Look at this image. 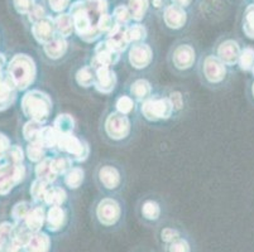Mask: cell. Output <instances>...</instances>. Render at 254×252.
Masks as SVG:
<instances>
[{"label":"cell","instance_id":"obj_56","mask_svg":"<svg viewBox=\"0 0 254 252\" xmlns=\"http://www.w3.org/2000/svg\"><path fill=\"white\" fill-rule=\"evenodd\" d=\"M6 66V59H5V55L3 53H0V72L4 71V67Z\"/></svg>","mask_w":254,"mask_h":252},{"label":"cell","instance_id":"obj_21","mask_svg":"<svg viewBox=\"0 0 254 252\" xmlns=\"http://www.w3.org/2000/svg\"><path fill=\"white\" fill-rule=\"evenodd\" d=\"M43 53L51 61H59L68 50V42L66 38L56 36L51 42L42 46Z\"/></svg>","mask_w":254,"mask_h":252},{"label":"cell","instance_id":"obj_30","mask_svg":"<svg viewBox=\"0 0 254 252\" xmlns=\"http://www.w3.org/2000/svg\"><path fill=\"white\" fill-rule=\"evenodd\" d=\"M126 36L129 45H138L143 43L148 37V31L142 23H131L126 28Z\"/></svg>","mask_w":254,"mask_h":252},{"label":"cell","instance_id":"obj_39","mask_svg":"<svg viewBox=\"0 0 254 252\" xmlns=\"http://www.w3.org/2000/svg\"><path fill=\"white\" fill-rule=\"evenodd\" d=\"M115 111L119 114L123 115H130L135 108V101L131 99V96H127V95H122L115 100Z\"/></svg>","mask_w":254,"mask_h":252},{"label":"cell","instance_id":"obj_24","mask_svg":"<svg viewBox=\"0 0 254 252\" xmlns=\"http://www.w3.org/2000/svg\"><path fill=\"white\" fill-rule=\"evenodd\" d=\"M105 39L117 52L122 53V54H123L127 50H129V46H130L126 36V28L120 27V25L118 24L113 28L109 33L106 34Z\"/></svg>","mask_w":254,"mask_h":252},{"label":"cell","instance_id":"obj_40","mask_svg":"<svg viewBox=\"0 0 254 252\" xmlns=\"http://www.w3.org/2000/svg\"><path fill=\"white\" fill-rule=\"evenodd\" d=\"M51 184L45 183V182H41V180L36 179L33 183L31 184V188H29V193H31L32 200L36 203H43L45 202L46 193H47L48 188H50Z\"/></svg>","mask_w":254,"mask_h":252},{"label":"cell","instance_id":"obj_10","mask_svg":"<svg viewBox=\"0 0 254 252\" xmlns=\"http://www.w3.org/2000/svg\"><path fill=\"white\" fill-rule=\"evenodd\" d=\"M171 63L179 71H187L195 64L196 50L192 45L186 42H179L171 50Z\"/></svg>","mask_w":254,"mask_h":252},{"label":"cell","instance_id":"obj_1","mask_svg":"<svg viewBox=\"0 0 254 252\" xmlns=\"http://www.w3.org/2000/svg\"><path fill=\"white\" fill-rule=\"evenodd\" d=\"M109 13L108 0H75L68 9L75 25V34L85 43H94L103 37L98 23L101 15Z\"/></svg>","mask_w":254,"mask_h":252},{"label":"cell","instance_id":"obj_3","mask_svg":"<svg viewBox=\"0 0 254 252\" xmlns=\"http://www.w3.org/2000/svg\"><path fill=\"white\" fill-rule=\"evenodd\" d=\"M6 73L18 91H24L36 80L37 67L28 54H15L6 66Z\"/></svg>","mask_w":254,"mask_h":252},{"label":"cell","instance_id":"obj_28","mask_svg":"<svg viewBox=\"0 0 254 252\" xmlns=\"http://www.w3.org/2000/svg\"><path fill=\"white\" fill-rule=\"evenodd\" d=\"M126 4L130 11L131 20L142 23L151 10V0H126Z\"/></svg>","mask_w":254,"mask_h":252},{"label":"cell","instance_id":"obj_55","mask_svg":"<svg viewBox=\"0 0 254 252\" xmlns=\"http://www.w3.org/2000/svg\"><path fill=\"white\" fill-rule=\"evenodd\" d=\"M10 239L5 237V236H0V252H6V247H8Z\"/></svg>","mask_w":254,"mask_h":252},{"label":"cell","instance_id":"obj_23","mask_svg":"<svg viewBox=\"0 0 254 252\" xmlns=\"http://www.w3.org/2000/svg\"><path fill=\"white\" fill-rule=\"evenodd\" d=\"M139 214L143 221L149 225H154L159 222L162 217V207L157 201L145 200L139 207Z\"/></svg>","mask_w":254,"mask_h":252},{"label":"cell","instance_id":"obj_47","mask_svg":"<svg viewBox=\"0 0 254 252\" xmlns=\"http://www.w3.org/2000/svg\"><path fill=\"white\" fill-rule=\"evenodd\" d=\"M46 3H47V6L51 13L57 15V14L68 11L71 4H72V0H46Z\"/></svg>","mask_w":254,"mask_h":252},{"label":"cell","instance_id":"obj_51","mask_svg":"<svg viewBox=\"0 0 254 252\" xmlns=\"http://www.w3.org/2000/svg\"><path fill=\"white\" fill-rule=\"evenodd\" d=\"M10 147V140L4 134H0V159L5 156L6 150Z\"/></svg>","mask_w":254,"mask_h":252},{"label":"cell","instance_id":"obj_36","mask_svg":"<svg viewBox=\"0 0 254 252\" xmlns=\"http://www.w3.org/2000/svg\"><path fill=\"white\" fill-rule=\"evenodd\" d=\"M112 17L118 25L124 28H127L129 24H131V22H133V20H131L130 11H129L128 6L124 3L117 4V5L114 6V9H113L112 11Z\"/></svg>","mask_w":254,"mask_h":252},{"label":"cell","instance_id":"obj_45","mask_svg":"<svg viewBox=\"0 0 254 252\" xmlns=\"http://www.w3.org/2000/svg\"><path fill=\"white\" fill-rule=\"evenodd\" d=\"M73 160L67 155L57 156V158H53V168L56 170V173L59 175H64L68 170L72 168Z\"/></svg>","mask_w":254,"mask_h":252},{"label":"cell","instance_id":"obj_53","mask_svg":"<svg viewBox=\"0 0 254 252\" xmlns=\"http://www.w3.org/2000/svg\"><path fill=\"white\" fill-rule=\"evenodd\" d=\"M168 1L172 4H176V5L181 6V8L186 9V10L193 4V0H168Z\"/></svg>","mask_w":254,"mask_h":252},{"label":"cell","instance_id":"obj_19","mask_svg":"<svg viewBox=\"0 0 254 252\" xmlns=\"http://www.w3.org/2000/svg\"><path fill=\"white\" fill-rule=\"evenodd\" d=\"M98 180L106 191H117L122 184V174L113 165H103L98 170Z\"/></svg>","mask_w":254,"mask_h":252},{"label":"cell","instance_id":"obj_11","mask_svg":"<svg viewBox=\"0 0 254 252\" xmlns=\"http://www.w3.org/2000/svg\"><path fill=\"white\" fill-rule=\"evenodd\" d=\"M122 53L117 52L112 46L108 43L106 39L99 41L94 50V55L91 58V67L94 69L99 67H112L115 66L120 61Z\"/></svg>","mask_w":254,"mask_h":252},{"label":"cell","instance_id":"obj_9","mask_svg":"<svg viewBox=\"0 0 254 252\" xmlns=\"http://www.w3.org/2000/svg\"><path fill=\"white\" fill-rule=\"evenodd\" d=\"M226 67L215 54H207L201 61V75L206 83L216 86L225 81L228 76Z\"/></svg>","mask_w":254,"mask_h":252},{"label":"cell","instance_id":"obj_54","mask_svg":"<svg viewBox=\"0 0 254 252\" xmlns=\"http://www.w3.org/2000/svg\"><path fill=\"white\" fill-rule=\"evenodd\" d=\"M167 1L166 0H151V6L154 10H163V8L166 6Z\"/></svg>","mask_w":254,"mask_h":252},{"label":"cell","instance_id":"obj_14","mask_svg":"<svg viewBox=\"0 0 254 252\" xmlns=\"http://www.w3.org/2000/svg\"><path fill=\"white\" fill-rule=\"evenodd\" d=\"M153 61V50L147 43L131 45L128 50V62L134 69H145Z\"/></svg>","mask_w":254,"mask_h":252},{"label":"cell","instance_id":"obj_42","mask_svg":"<svg viewBox=\"0 0 254 252\" xmlns=\"http://www.w3.org/2000/svg\"><path fill=\"white\" fill-rule=\"evenodd\" d=\"M184 233L182 231H180L176 227H162L158 232V240L159 242L163 245V247H166L167 245H170L171 242H173L175 240L182 237Z\"/></svg>","mask_w":254,"mask_h":252},{"label":"cell","instance_id":"obj_59","mask_svg":"<svg viewBox=\"0 0 254 252\" xmlns=\"http://www.w3.org/2000/svg\"><path fill=\"white\" fill-rule=\"evenodd\" d=\"M252 75H253V76H254V68H253V71H252Z\"/></svg>","mask_w":254,"mask_h":252},{"label":"cell","instance_id":"obj_26","mask_svg":"<svg viewBox=\"0 0 254 252\" xmlns=\"http://www.w3.org/2000/svg\"><path fill=\"white\" fill-rule=\"evenodd\" d=\"M152 91H153V89H152L151 82L145 78H137L131 82L130 87H129L131 99L140 103L152 97Z\"/></svg>","mask_w":254,"mask_h":252},{"label":"cell","instance_id":"obj_27","mask_svg":"<svg viewBox=\"0 0 254 252\" xmlns=\"http://www.w3.org/2000/svg\"><path fill=\"white\" fill-rule=\"evenodd\" d=\"M53 22L56 28V34L59 37L68 39L72 34H75V25L68 11L53 15Z\"/></svg>","mask_w":254,"mask_h":252},{"label":"cell","instance_id":"obj_41","mask_svg":"<svg viewBox=\"0 0 254 252\" xmlns=\"http://www.w3.org/2000/svg\"><path fill=\"white\" fill-rule=\"evenodd\" d=\"M32 207H33L32 203L27 202V201H22V202H18L17 204H14V207L11 208V218H13L14 223L24 222L25 217L29 213Z\"/></svg>","mask_w":254,"mask_h":252},{"label":"cell","instance_id":"obj_58","mask_svg":"<svg viewBox=\"0 0 254 252\" xmlns=\"http://www.w3.org/2000/svg\"><path fill=\"white\" fill-rule=\"evenodd\" d=\"M233 1H244V0H233Z\"/></svg>","mask_w":254,"mask_h":252},{"label":"cell","instance_id":"obj_52","mask_svg":"<svg viewBox=\"0 0 254 252\" xmlns=\"http://www.w3.org/2000/svg\"><path fill=\"white\" fill-rule=\"evenodd\" d=\"M6 252H24V247H23V245L18 244L17 241L10 240L8 247H6Z\"/></svg>","mask_w":254,"mask_h":252},{"label":"cell","instance_id":"obj_48","mask_svg":"<svg viewBox=\"0 0 254 252\" xmlns=\"http://www.w3.org/2000/svg\"><path fill=\"white\" fill-rule=\"evenodd\" d=\"M37 4V0H11V5L14 8L19 15H24L27 17L29 11L34 8Z\"/></svg>","mask_w":254,"mask_h":252},{"label":"cell","instance_id":"obj_20","mask_svg":"<svg viewBox=\"0 0 254 252\" xmlns=\"http://www.w3.org/2000/svg\"><path fill=\"white\" fill-rule=\"evenodd\" d=\"M52 251V239L48 232H33L24 245V252H51Z\"/></svg>","mask_w":254,"mask_h":252},{"label":"cell","instance_id":"obj_37","mask_svg":"<svg viewBox=\"0 0 254 252\" xmlns=\"http://www.w3.org/2000/svg\"><path fill=\"white\" fill-rule=\"evenodd\" d=\"M238 66L243 72H252L254 68V48L251 46L242 48Z\"/></svg>","mask_w":254,"mask_h":252},{"label":"cell","instance_id":"obj_2","mask_svg":"<svg viewBox=\"0 0 254 252\" xmlns=\"http://www.w3.org/2000/svg\"><path fill=\"white\" fill-rule=\"evenodd\" d=\"M20 108L27 119L45 124L50 119L53 110V102L50 95L41 90H31L20 101Z\"/></svg>","mask_w":254,"mask_h":252},{"label":"cell","instance_id":"obj_35","mask_svg":"<svg viewBox=\"0 0 254 252\" xmlns=\"http://www.w3.org/2000/svg\"><path fill=\"white\" fill-rule=\"evenodd\" d=\"M76 83L82 89H89L95 83V69L91 66H84L75 75Z\"/></svg>","mask_w":254,"mask_h":252},{"label":"cell","instance_id":"obj_22","mask_svg":"<svg viewBox=\"0 0 254 252\" xmlns=\"http://www.w3.org/2000/svg\"><path fill=\"white\" fill-rule=\"evenodd\" d=\"M46 214H47L46 208L41 204H37L32 207L23 223L31 232H39L46 225Z\"/></svg>","mask_w":254,"mask_h":252},{"label":"cell","instance_id":"obj_25","mask_svg":"<svg viewBox=\"0 0 254 252\" xmlns=\"http://www.w3.org/2000/svg\"><path fill=\"white\" fill-rule=\"evenodd\" d=\"M34 175H36V179L47 184H52L53 182H56L59 174L53 168V158L46 156L42 161L37 163L36 168H34Z\"/></svg>","mask_w":254,"mask_h":252},{"label":"cell","instance_id":"obj_6","mask_svg":"<svg viewBox=\"0 0 254 252\" xmlns=\"http://www.w3.org/2000/svg\"><path fill=\"white\" fill-rule=\"evenodd\" d=\"M57 150L64 155H67L76 163H84L90 155V147L85 140L72 134L60 135Z\"/></svg>","mask_w":254,"mask_h":252},{"label":"cell","instance_id":"obj_5","mask_svg":"<svg viewBox=\"0 0 254 252\" xmlns=\"http://www.w3.org/2000/svg\"><path fill=\"white\" fill-rule=\"evenodd\" d=\"M175 112L168 97H149L140 103V114L147 121L159 122L171 119Z\"/></svg>","mask_w":254,"mask_h":252},{"label":"cell","instance_id":"obj_46","mask_svg":"<svg viewBox=\"0 0 254 252\" xmlns=\"http://www.w3.org/2000/svg\"><path fill=\"white\" fill-rule=\"evenodd\" d=\"M4 158L6 159V163L23 164V160H24V151H23V149L19 145H10L9 149L6 150Z\"/></svg>","mask_w":254,"mask_h":252},{"label":"cell","instance_id":"obj_43","mask_svg":"<svg viewBox=\"0 0 254 252\" xmlns=\"http://www.w3.org/2000/svg\"><path fill=\"white\" fill-rule=\"evenodd\" d=\"M46 151H47V149H45L38 143H28V147L25 149V154H27V156H28L32 163L42 161L46 158Z\"/></svg>","mask_w":254,"mask_h":252},{"label":"cell","instance_id":"obj_38","mask_svg":"<svg viewBox=\"0 0 254 252\" xmlns=\"http://www.w3.org/2000/svg\"><path fill=\"white\" fill-rule=\"evenodd\" d=\"M45 126L43 124L33 120H28L23 126V136L28 143H38L39 133Z\"/></svg>","mask_w":254,"mask_h":252},{"label":"cell","instance_id":"obj_31","mask_svg":"<svg viewBox=\"0 0 254 252\" xmlns=\"http://www.w3.org/2000/svg\"><path fill=\"white\" fill-rule=\"evenodd\" d=\"M60 134L55 130L53 126H43L39 133L38 144L42 145L47 150H57Z\"/></svg>","mask_w":254,"mask_h":252},{"label":"cell","instance_id":"obj_32","mask_svg":"<svg viewBox=\"0 0 254 252\" xmlns=\"http://www.w3.org/2000/svg\"><path fill=\"white\" fill-rule=\"evenodd\" d=\"M67 201V193L62 187H51L48 188L47 193H46L45 202L43 204L48 205V207H55V205H62Z\"/></svg>","mask_w":254,"mask_h":252},{"label":"cell","instance_id":"obj_34","mask_svg":"<svg viewBox=\"0 0 254 252\" xmlns=\"http://www.w3.org/2000/svg\"><path fill=\"white\" fill-rule=\"evenodd\" d=\"M52 126L60 135L72 134L75 129V119L70 114H60L53 120Z\"/></svg>","mask_w":254,"mask_h":252},{"label":"cell","instance_id":"obj_17","mask_svg":"<svg viewBox=\"0 0 254 252\" xmlns=\"http://www.w3.org/2000/svg\"><path fill=\"white\" fill-rule=\"evenodd\" d=\"M68 216L67 212L64 207H50L47 209V214H46V230L48 233H60L64 230L66 225H67Z\"/></svg>","mask_w":254,"mask_h":252},{"label":"cell","instance_id":"obj_57","mask_svg":"<svg viewBox=\"0 0 254 252\" xmlns=\"http://www.w3.org/2000/svg\"><path fill=\"white\" fill-rule=\"evenodd\" d=\"M249 96H251L252 101L254 102V80L252 81L251 85H249Z\"/></svg>","mask_w":254,"mask_h":252},{"label":"cell","instance_id":"obj_33","mask_svg":"<svg viewBox=\"0 0 254 252\" xmlns=\"http://www.w3.org/2000/svg\"><path fill=\"white\" fill-rule=\"evenodd\" d=\"M85 179V172L80 166H72L66 174L64 175V186L70 189H77L82 186Z\"/></svg>","mask_w":254,"mask_h":252},{"label":"cell","instance_id":"obj_18","mask_svg":"<svg viewBox=\"0 0 254 252\" xmlns=\"http://www.w3.org/2000/svg\"><path fill=\"white\" fill-rule=\"evenodd\" d=\"M17 91L14 83L6 72H0V111L10 107L17 100Z\"/></svg>","mask_w":254,"mask_h":252},{"label":"cell","instance_id":"obj_60","mask_svg":"<svg viewBox=\"0 0 254 252\" xmlns=\"http://www.w3.org/2000/svg\"><path fill=\"white\" fill-rule=\"evenodd\" d=\"M251 1H252V3H254V0H251Z\"/></svg>","mask_w":254,"mask_h":252},{"label":"cell","instance_id":"obj_4","mask_svg":"<svg viewBox=\"0 0 254 252\" xmlns=\"http://www.w3.org/2000/svg\"><path fill=\"white\" fill-rule=\"evenodd\" d=\"M94 217L100 227L113 230L117 227L123 217L122 204L115 198L106 197L98 202L94 209Z\"/></svg>","mask_w":254,"mask_h":252},{"label":"cell","instance_id":"obj_44","mask_svg":"<svg viewBox=\"0 0 254 252\" xmlns=\"http://www.w3.org/2000/svg\"><path fill=\"white\" fill-rule=\"evenodd\" d=\"M165 252H193V247L190 240L182 236V237L167 245L165 247Z\"/></svg>","mask_w":254,"mask_h":252},{"label":"cell","instance_id":"obj_13","mask_svg":"<svg viewBox=\"0 0 254 252\" xmlns=\"http://www.w3.org/2000/svg\"><path fill=\"white\" fill-rule=\"evenodd\" d=\"M162 20L165 27L171 31H181L189 22V13L186 9L168 1L162 10Z\"/></svg>","mask_w":254,"mask_h":252},{"label":"cell","instance_id":"obj_29","mask_svg":"<svg viewBox=\"0 0 254 252\" xmlns=\"http://www.w3.org/2000/svg\"><path fill=\"white\" fill-rule=\"evenodd\" d=\"M240 28L244 36L251 41H254V3L249 1L246 4L242 17H240Z\"/></svg>","mask_w":254,"mask_h":252},{"label":"cell","instance_id":"obj_12","mask_svg":"<svg viewBox=\"0 0 254 252\" xmlns=\"http://www.w3.org/2000/svg\"><path fill=\"white\" fill-rule=\"evenodd\" d=\"M242 46L235 38H223L215 46V55L225 66H235L239 61Z\"/></svg>","mask_w":254,"mask_h":252},{"label":"cell","instance_id":"obj_49","mask_svg":"<svg viewBox=\"0 0 254 252\" xmlns=\"http://www.w3.org/2000/svg\"><path fill=\"white\" fill-rule=\"evenodd\" d=\"M47 15H50V14L47 13L46 6L41 3H37L36 5H34V8L29 11L28 15H27V19H28V22L31 23V24H34V23L43 19V18H46Z\"/></svg>","mask_w":254,"mask_h":252},{"label":"cell","instance_id":"obj_50","mask_svg":"<svg viewBox=\"0 0 254 252\" xmlns=\"http://www.w3.org/2000/svg\"><path fill=\"white\" fill-rule=\"evenodd\" d=\"M171 103H172L175 111H180L184 107V99H182V95L180 92H172V94L168 96Z\"/></svg>","mask_w":254,"mask_h":252},{"label":"cell","instance_id":"obj_16","mask_svg":"<svg viewBox=\"0 0 254 252\" xmlns=\"http://www.w3.org/2000/svg\"><path fill=\"white\" fill-rule=\"evenodd\" d=\"M118 78L112 67H99L95 69V87L101 95H110L115 90Z\"/></svg>","mask_w":254,"mask_h":252},{"label":"cell","instance_id":"obj_8","mask_svg":"<svg viewBox=\"0 0 254 252\" xmlns=\"http://www.w3.org/2000/svg\"><path fill=\"white\" fill-rule=\"evenodd\" d=\"M27 170L23 164L5 163L0 165V196H5L24 180Z\"/></svg>","mask_w":254,"mask_h":252},{"label":"cell","instance_id":"obj_7","mask_svg":"<svg viewBox=\"0 0 254 252\" xmlns=\"http://www.w3.org/2000/svg\"><path fill=\"white\" fill-rule=\"evenodd\" d=\"M104 131L113 142H123L130 134L131 122L127 115L114 111L106 116L104 121Z\"/></svg>","mask_w":254,"mask_h":252},{"label":"cell","instance_id":"obj_15","mask_svg":"<svg viewBox=\"0 0 254 252\" xmlns=\"http://www.w3.org/2000/svg\"><path fill=\"white\" fill-rule=\"evenodd\" d=\"M31 33L33 36L34 41L41 46H45L46 43L52 41L57 36L52 15H47L43 19L38 20L34 24H32Z\"/></svg>","mask_w":254,"mask_h":252}]
</instances>
